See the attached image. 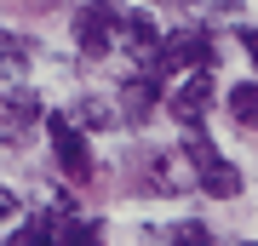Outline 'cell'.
Listing matches in <instances>:
<instances>
[{
  "label": "cell",
  "instance_id": "8fae6325",
  "mask_svg": "<svg viewBox=\"0 0 258 246\" xmlns=\"http://www.w3.org/2000/svg\"><path fill=\"white\" fill-rule=\"evenodd\" d=\"M23 63H29V40H18V35H6V29H0V69L18 74Z\"/></svg>",
  "mask_w": 258,
  "mask_h": 246
},
{
  "label": "cell",
  "instance_id": "7c38bea8",
  "mask_svg": "<svg viewBox=\"0 0 258 246\" xmlns=\"http://www.w3.org/2000/svg\"><path fill=\"white\" fill-rule=\"evenodd\" d=\"M172 246H212V235L201 223H178V235H172Z\"/></svg>",
  "mask_w": 258,
  "mask_h": 246
},
{
  "label": "cell",
  "instance_id": "277c9868",
  "mask_svg": "<svg viewBox=\"0 0 258 246\" xmlns=\"http://www.w3.org/2000/svg\"><path fill=\"white\" fill-rule=\"evenodd\" d=\"M207 103H212V74H189V80L178 86V98H172V115L184 120V126H201Z\"/></svg>",
  "mask_w": 258,
  "mask_h": 246
},
{
  "label": "cell",
  "instance_id": "9a60e30c",
  "mask_svg": "<svg viewBox=\"0 0 258 246\" xmlns=\"http://www.w3.org/2000/svg\"><path fill=\"white\" fill-rule=\"evenodd\" d=\"M18 137H23V126H12V120L0 115V143H18Z\"/></svg>",
  "mask_w": 258,
  "mask_h": 246
},
{
  "label": "cell",
  "instance_id": "8992f818",
  "mask_svg": "<svg viewBox=\"0 0 258 246\" xmlns=\"http://www.w3.org/2000/svg\"><path fill=\"white\" fill-rule=\"evenodd\" d=\"M195 189H201V195H212V201H235V195H241V166L212 160L207 172H195Z\"/></svg>",
  "mask_w": 258,
  "mask_h": 246
},
{
  "label": "cell",
  "instance_id": "5bb4252c",
  "mask_svg": "<svg viewBox=\"0 0 258 246\" xmlns=\"http://www.w3.org/2000/svg\"><path fill=\"white\" fill-rule=\"evenodd\" d=\"M18 212H23V201H18L12 189H0V218H18Z\"/></svg>",
  "mask_w": 258,
  "mask_h": 246
},
{
  "label": "cell",
  "instance_id": "2e32d148",
  "mask_svg": "<svg viewBox=\"0 0 258 246\" xmlns=\"http://www.w3.org/2000/svg\"><path fill=\"white\" fill-rule=\"evenodd\" d=\"M23 6H35V12H46V6H57V0H23Z\"/></svg>",
  "mask_w": 258,
  "mask_h": 246
},
{
  "label": "cell",
  "instance_id": "6da1fadb",
  "mask_svg": "<svg viewBox=\"0 0 258 246\" xmlns=\"http://www.w3.org/2000/svg\"><path fill=\"white\" fill-rule=\"evenodd\" d=\"M115 23H120V6L115 0H86L81 18H75V40H81L86 57H103L115 46Z\"/></svg>",
  "mask_w": 258,
  "mask_h": 246
},
{
  "label": "cell",
  "instance_id": "4fadbf2b",
  "mask_svg": "<svg viewBox=\"0 0 258 246\" xmlns=\"http://www.w3.org/2000/svg\"><path fill=\"white\" fill-rule=\"evenodd\" d=\"M235 40H241V52L252 57V69H258V29H252V23H241V29H235Z\"/></svg>",
  "mask_w": 258,
  "mask_h": 246
},
{
  "label": "cell",
  "instance_id": "30bf717a",
  "mask_svg": "<svg viewBox=\"0 0 258 246\" xmlns=\"http://www.w3.org/2000/svg\"><path fill=\"white\" fill-rule=\"evenodd\" d=\"M75 115H81L86 132H109V126H120V109H115V103H103V98H86Z\"/></svg>",
  "mask_w": 258,
  "mask_h": 246
},
{
  "label": "cell",
  "instance_id": "9c48e42d",
  "mask_svg": "<svg viewBox=\"0 0 258 246\" xmlns=\"http://www.w3.org/2000/svg\"><path fill=\"white\" fill-rule=\"evenodd\" d=\"M230 115H235V126L258 132V86H252V80H241V86L230 92Z\"/></svg>",
  "mask_w": 258,
  "mask_h": 246
},
{
  "label": "cell",
  "instance_id": "3957f363",
  "mask_svg": "<svg viewBox=\"0 0 258 246\" xmlns=\"http://www.w3.org/2000/svg\"><path fill=\"white\" fill-rule=\"evenodd\" d=\"M149 189H161V195H184L195 189V172H189V160L178 155H149Z\"/></svg>",
  "mask_w": 258,
  "mask_h": 246
},
{
  "label": "cell",
  "instance_id": "ba28073f",
  "mask_svg": "<svg viewBox=\"0 0 258 246\" xmlns=\"http://www.w3.org/2000/svg\"><path fill=\"white\" fill-rule=\"evenodd\" d=\"M178 155H184V160H189V172H207V166H212V160H224V155H218V149H212V137H207L201 126H184V149H178Z\"/></svg>",
  "mask_w": 258,
  "mask_h": 246
},
{
  "label": "cell",
  "instance_id": "5b68a950",
  "mask_svg": "<svg viewBox=\"0 0 258 246\" xmlns=\"http://www.w3.org/2000/svg\"><path fill=\"white\" fill-rule=\"evenodd\" d=\"M155 103H161V80H155V74H132V80L120 86V103H115V109L132 115V120H149Z\"/></svg>",
  "mask_w": 258,
  "mask_h": 246
},
{
  "label": "cell",
  "instance_id": "7a4b0ae2",
  "mask_svg": "<svg viewBox=\"0 0 258 246\" xmlns=\"http://www.w3.org/2000/svg\"><path fill=\"white\" fill-rule=\"evenodd\" d=\"M52 155H57V166H63V178H75V183L92 178V149H86V132L75 126V120H63V115H52Z\"/></svg>",
  "mask_w": 258,
  "mask_h": 246
},
{
  "label": "cell",
  "instance_id": "52a82bcc",
  "mask_svg": "<svg viewBox=\"0 0 258 246\" xmlns=\"http://www.w3.org/2000/svg\"><path fill=\"white\" fill-rule=\"evenodd\" d=\"M0 115H6L12 126H35V120L46 115V103H40V92H29V86H6V98H0Z\"/></svg>",
  "mask_w": 258,
  "mask_h": 246
}]
</instances>
